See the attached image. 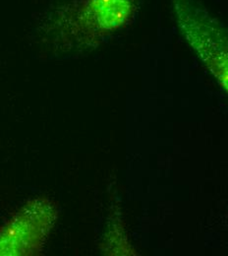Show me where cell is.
<instances>
[{
  "instance_id": "obj_1",
  "label": "cell",
  "mask_w": 228,
  "mask_h": 256,
  "mask_svg": "<svg viewBox=\"0 0 228 256\" xmlns=\"http://www.w3.org/2000/svg\"><path fill=\"white\" fill-rule=\"evenodd\" d=\"M138 0H74L55 13L58 36L82 46L97 44L126 26L135 15Z\"/></svg>"
},
{
  "instance_id": "obj_3",
  "label": "cell",
  "mask_w": 228,
  "mask_h": 256,
  "mask_svg": "<svg viewBox=\"0 0 228 256\" xmlns=\"http://www.w3.org/2000/svg\"><path fill=\"white\" fill-rule=\"evenodd\" d=\"M178 22L183 31L199 50L201 56L222 85L228 89V60L219 56L211 48L226 52L222 31L210 15L192 0H173Z\"/></svg>"
},
{
  "instance_id": "obj_2",
  "label": "cell",
  "mask_w": 228,
  "mask_h": 256,
  "mask_svg": "<svg viewBox=\"0 0 228 256\" xmlns=\"http://www.w3.org/2000/svg\"><path fill=\"white\" fill-rule=\"evenodd\" d=\"M58 215L57 204L47 197L27 201L0 224V256L42 254Z\"/></svg>"
}]
</instances>
